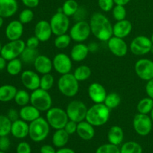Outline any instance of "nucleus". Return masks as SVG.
I'll use <instances>...</instances> for the list:
<instances>
[{
	"label": "nucleus",
	"instance_id": "7",
	"mask_svg": "<svg viewBox=\"0 0 153 153\" xmlns=\"http://www.w3.org/2000/svg\"><path fill=\"white\" fill-rule=\"evenodd\" d=\"M25 42L19 39L16 40H10L2 46L1 55L7 61L20 56L22 52L25 49Z\"/></svg>",
	"mask_w": 153,
	"mask_h": 153
},
{
	"label": "nucleus",
	"instance_id": "30",
	"mask_svg": "<svg viewBox=\"0 0 153 153\" xmlns=\"http://www.w3.org/2000/svg\"><path fill=\"white\" fill-rule=\"evenodd\" d=\"M7 73L10 76H17L22 72V61L19 58H14L8 61L6 67Z\"/></svg>",
	"mask_w": 153,
	"mask_h": 153
},
{
	"label": "nucleus",
	"instance_id": "20",
	"mask_svg": "<svg viewBox=\"0 0 153 153\" xmlns=\"http://www.w3.org/2000/svg\"><path fill=\"white\" fill-rule=\"evenodd\" d=\"M29 124L22 119H18L12 122L10 134L17 139H23L28 136Z\"/></svg>",
	"mask_w": 153,
	"mask_h": 153
},
{
	"label": "nucleus",
	"instance_id": "29",
	"mask_svg": "<svg viewBox=\"0 0 153 153\" xmlns=\"http://www.w3.org/2000/svg\"><path fill=\"white\" fill-rule=\"evenodd\" d=\"M70 134L64 128H61L55 131L52 136V143L58 148H62L68 143Z\"/></svg>",
	"mask_w": 153,
	"mask_h": 153
},
{
	"label": "nucleus",
	"instance_id": "26",
	"mask_svg": "<svg viewBox=\"0 0 153 153\" xmlns=\"http://www.w3.org/2000/svg\"><path fill=\"white\" fill-rule=\"evenodd\" d=\"M90 51L88 45L83 43H78L72 48L70 58L76 62H81L88 57Z\"/></svg>",
	"mask_w": 153,
	"mask_h": 153
},
{
	"label": "nucleus",
	"instance_id": "55",
	"mask_svg": "<svg viewBox=\"0 0 153 153\" xmlns=\"http://www.w3.org/2000/svg\"><path fill=\"white\" fill-rule=\"evenodd\" d=\"M55 153H76L73 149H70V148H67V147H62L59 148L58 150L56 151Z\"/></svg>",
	"mask_w": 153,
	"mask_h": 153
},
{
	"label": "nucleus",
	"instance_id": "58",
	"mask_svg": "<svg viewBox=\"0 0 153 153\" xmlns=\"http://www.w3.org/2000/svg\"><path fill=\"white\" fill-rule=\"evenodd\" d=\"M3 23H4V18H2L1 16H0V28L2 26Z\"/></svg>",
	"mask_w": 153,
	"mask_h": 153
},
{
	"label": "nucleus",
	"instance_id": "10",
	"mask_svg": "<svg viewBox=\"0 0 153 153\" xmlns=\"http://www.w3.org/2000/svg\"><path fill=\"white\" fill-rule=\"evenodd\" d=\"M91 34L90 24L85 20L76 22L70 30V36L72 40L77 43H83L88 40Z\"/></svg>",
	"mask_w": 153,
	"mask_h": 153
},
{
	"label": "nucleus",
	"instance_id": "59",
	"mask_svg": "<svg viewBox=\"0 0 153 153\" xmlns=\"http://www.w3.org/2000/svg\"><path fill=\"white\" fill-rule=\"evenodd\" d=\"M149 114H150V117H151V119H152V123H153V108H152V111H151V113Z\"/></svg>",
	"mask_w": 153,
	"mask_h": 153
},
{
	"label": "nucleus",
	"instance_id": "40",
	"mask_svg": "<svg viewBox=\"0 0 153 153\" xmlns=\"http://www.w3.org/2000/svg\"><path fill=\"white\" fill-rule=\"evenodd\" d=\"M54 82H55V79L52 74L47 73V74L42 75L40 77V88L49 91L53 87Z\"/></svg>",
	"mask_w": 153,
	"mask_h": 153
},
{
	"label": "nucleus",
	"instance_id": "31",
	"mask_svg": "<svg viewBox=\"0 0 153 153\" xmlns=\"http://www.w3.org/2000/svg\"><path fill=\"white\" fill-rule=\"evenodd\" d=\"M39 55L38 51L37 49H31V48L25 47L23 52L20 55V59L22 63L25 64H34V61Z\"/></svg>",
	"mask_w": 153,
	"mask_h": 153
},
{
	"label": "nucleus",
	"instance_id": "63",
	"mask_svg": "<svg viewBox=\"0 0 153 153\" xmlns=\"http://www.w3.org/2000/svg\"><path fill=\"white\" fill-rule=\"evenodd\" d=\"M0 153H5V152H3V151L0 150Z\"/></svg>",
	"mask_w": 153,
	"mask_h": 153
},
{
	"label": "nucleus",
	"instance_id": "44",
	"mask_svg": "<svg viewBox=\"0 0 153 153\" xmlns=\"http://www.w3.org/2000/svg\"><path fill=\"white\" fill-rule=\"evenodd\" d=\"M114 0H98V5L100 8L104 12H109L114 7Z\"/></svg>",
	"mask_w": 153,
	"mask_h": 153
},
{
	"label": "nucleus",
	"instance_id": "51",
	"mask_svg": "<svg viewBox=\"0 0 153 153\" xmlns=\"http://www.w3.org/2000/svg\"><path fill=\"white\" fill-rule=\"evenodd\" d=\"M22 2L28 8H34L37 7L40 3V0H22Z\"/></svg>",
	"mask_w": 153,
	"mask_h": 153
},
{
	"label": "nucleus",
	"instance_id": "62",
	"mask_svg": "<svg viewBox=\"0 0 153 153\" xmlns=\"http://www.w3.org/2000/svg\"><path fill=\"white\" fill-rule=\"evenodd\" d=\"M150 39H151V40H152V44H153V33H152V36H151V37H150Z\"/></svg>",
	"mask_w": 153,
	"mask_h": 153
},
{
	"label": "nucleus",
	"instance_id": "15",
	"mask_svg": "<svg viewBox=\"0 0 153 153\" xmlns=\"http://www.w3.org/2000/svg\"><path fill=\"white\" fill-rule=\"evenodd\" d=\"M110 52L117 57H123L128 52V45L123 38L112 36L107 41Z\"/></svg>",
	"mask_w": 153,
	"mask_h": 153
},
{
	"label": "nucleus",
	"instance_id": "46",
	"mask_svg": "<svg viewBox=\"0 0 153 153\" xmlns=\"http://www.w3.org/2000/svg\"><path fill=\"white\" fill-rule=\"evenodd\" d=\"M16 153H31V148L27 142H20L16 146Z\"/></svg>",
	"mask_w": 153,
	"mask_h": 153
},
{
	"label": "nucleus",
	"instance_id": "56",
	"mask_svg": "<svg viewBox=\"0 0 153 153\" xmlns=\"http://www.w3.org/2000/svg\"><path fill=\"white\" fill-rule=\"evenodd\" d=\"M7 60L4 59L1 55H0V71L3 70L7 67Z\"/></svg>",
	"mask_w": 153,
	"mask_h": 153
},
{
	"label": "nucleus",
	"instance_id": "5",
	"mask_svg": "<svg viewBox=\"0 0 153 153\" xmlns=\"http://www.w3.org/2000/svg\"><path fill=\"white\" fill-rule=\"evenodd\" d=\"M30 103L40 112L47 111L52 108V99L47 91L38 88L31 94Z\"/></svg>",
	"mask_w": 153,
	"mask_h": 153
},
{
	"label": "nucleus",
	"instance_id": "61",
	"mask_svg": "<svg viewBox=\"0 0 153 153\" xmlns=\"http://www.w3.org/2000/svg\"><path fill=\"white\" fill-rule=\"evenodd\" d=\"M150 52L152 54H153V44H152V47H151V49H150Z\"/></svg>",
	"mask_w": 153,
	"mask_h": 153
},
{
	"label": "nucleus",
	"instance_id": "28",
	"mask_svg": "<svg viewBox=\"0 0 153 153\" xmlns=\"http://www.w3.org/2000/svg\"><path fill=\"white\" fill-rule=\"evenodd\" d=\"M17 89L11 85H3L0 86V102H8L14 100Z\"/></svg>",
	"mask_w": 153,
	"mask_h": 153
},
{
	"label": "nucleus",
	"instance_id": "25",
	"mask_svg": "<svg viewBox=\"0 0 153 153\" xmlns=\"http://www.w3.org/2000/svg\"><path fill=\"white\" fill-rule=\"evenodd\" d=\"M76 132L79 137L84 140H90L95 136L94 126L86 120H83L78 123Z\"/></svg>",
	"mask_w": 153,
	"mask_h": 153
},
{
	"label": "nucleus",
	"instance_id": "9",
	"mask_svg": "<svg viewBox=\"0 0 153 153\" xmlns=\"http://www.w3.org/2000/svg\"><path fill=\"white\" fill-rule=\"evenodd\" d=\"M49 23L52 33L55 36L66 34L70 28V22L69 16L64 14L63 12L57 11V13L51 17Z\"/></svg>",
	"mask_w": 153,
	"mask_h": 153
},
{
	"label": "nucleus",
	"instance_id": "53",
	"mask_svg": "<svg viewBox=\"0 0 153 153\" xmlns=\"http://www.w3.org/2000/svg\"><path fill=\"white\" fill-rule=\"evenodd\" d=\"M40 153H55L56 151H55V148L53 147L51 145H43V146H41L40 149Z\"/></svg>",
	"mask_w": 153,
	"mask_h": 153
},
{
	"label": "nucleus",
	"instance_id": "60",
	"mask_svg": "<svg viewBox=\"0 0 153 153\" xmlns=\"http://www.w3.org/2000/svg\"><path fill=\"white\" fill-rule=\"evenodd\" d=\"M1 48H2V45H1V42H0V55H1Z\"/></svg>",
	"mask_w": 153,
	"mask_h": 153
},
{
	"label": "nucleus",
	"instance_id": "47",
	"mask_svg": "<svg viewBox=\"0 0 153 153\" xmlns=\"http://www.w3.org/2000/svg\"><path fill=\"white\" fill-rule=\"evenodd\" d=\"M77 123L75 122V121L69 120L68 122L67 123V124H66L65 127H64V128L70 135V134H73L74 133L76 132V131H77Z\"/></svg>",
	"mask_w": 153,
	"mask_h": 153
},
{
	"label": "nucleus",
	"instance_id": "1",
	"mask_svg": "<svg viewBox=\"0 0 153 153\" xmlns=\"http://www.w3.org/2000/svg\"><path fill=\"white\" fill-rule=\"evenodd\" d=\"M91 33L101 41L107 42L113 36V25L108 18L103 13H94L90 19Z\"/></svg>",
	"mask_w": 153,
	"mask_h": 153
},
{
	"label": "nucleus",
	"instance_id": "32",
	"mask_svg": "<svg viewBox=\"0 0 153 153\" xmlns=\"http://www.w3.org/2000/svg\"><path fill=\"white\" fill-rule=\"evenodd\" d=\"M153 108V100L150 97H145L139 101L137 105L138 113L143 114H149Z\"/></svg>",
	"mask_w": 153,
	"mask_h": 153
},
{
	"label": "nucleus",
	"instance_id": "24",
	"mask_svg": "<svg viewBox=\"0 0 153 153\" xmlns=\"http://www.w3.org/2000/svg\"><path fill=\"white\" fill-rule=\"evenodd\" d=\"M19 118L27 123H31L40 117V111L32 105L22 106L19 111Z\"/></svg>",
	"mask_w": 153,
	"mask_h": 153
},
{
	"label": "nucleus",
	"instance_id": "16",
	"mask_svg": "<svg viewBox=\"0 0 153 153\" xmlns=\"http://www.w3.org/2000/svg\"><path fill=\"white\" fill-rule=\"evenodd\" d=\"M21 82L26 89L34 91L40 88V77L36 72L27 70L21 73Z\"/></svg>",
	"mask_w": 153,
	"mask_h": 153
},
{
	"label": "nucleus",
	"instance_id": "37",
	"mask_svg": "<svg viewBox=\"0 0 153 153\" xmlns=\"http://www.w3.org/2000/svg\"><path fill=\"white\" fill-rule=\"evenodd\" d=\"M12 121L7 115H0V137L7 136L11 131Z\"/></svg>",
	"mask_w": 153,
	"mask_h": 153
},
{
	"label": "nucleus",
	"instance_id": "13",
	"mask_svg": "<svg viewBox=\"0 0 153 153\" xmlns=\"http://www.w3.org/2000/svg\"><path fill=\"white\" fill-rule=\"evenodd\" d=\"M134 71L142 80H151L153 79V61L146 58L138 60L134 64Z\"/></svg>",
	"mask_w": 153,
	"mask_h": 153
},
{
	"label": "nucleus",
	"instance_id": "27",
	"mask_svg": "<svg viewBox=\"0 0 153 153\" xmlns=\"http://www.w3.org/2000/svg\"><path fill=\"white\" fill-rule=\"evenodd\" d=\"M124 138L123 130L119 126H113L110 128L108 132V140L111 144L118 145L121 144Z\"/></svg>",
	"mask_w": 153,
	"mask_h": 153
},
{
	"label": "nucleus",
	"instance_id": "57",
	"mask_svg": "<svg viewBox=\"0 0 153 153\" xmlns=\"http://www.w3.org/2000/svg\"><path fill=\"white\" fill-rule=\"evenodd\" d=\"M115 4H119V5H126L131 0H114Z\"/></svg>",
	"mask_w": 153,
	"mask_h": 153
},
{
	"label": "nucleus",
	"instance_id": "21",
	"mask_svg": "<svg viewBox=\"0 0 153 153\" xmlns=\"http://www.w3.org/2000/svg\"><path fill=\"white\" fill-rule=\"evenodd\" d=\"M33 64L36 71L42 75L50 73L53 68L52 61L44 55H39Z\"/></svg>",
	"mask_w": 153,
	"mask_h": 153
},
{
	"label": "nucleus",
	"instance_id": "49",
	"mask_svg": "<svg viewBox=\"0 0 153 153\" xmlns=\"http://www.w3.org/2000/svg\"><path fill=\"white\" fill-rule=\"evenodd\" d=\"M10 146V139L7 136H2L0 137V150L3 152H6L9 149Z\"/></svg>",
	"mask_w": 153,
	"mask_h": 153
},
{
	"label": "nucleus",
	"instance_id": "23",
	"mask_svg": "<svg viewBox=\"0 0 153 153\" xmlns=\"http://www.w3.org/2000/svg\"><path fill=\"white\" fill-rule=\"evenodd\" d=\"M18 10V3L16 0H0V16L2 18H10Z\"/></svg>",
	"mask_w": 153,
	"mask_h": 153
},
{
	"label": "nucleus",
	"instance_id": "22",
	"mask_svg": "<svg viewBox=\"0 0 153 153\" xmlns=\"http://www.w3.org/2000/svg\"><path fill=\"white\" fill-rule=\"evenodd\" d=\"M132 31V24L128 19L117 21L113 25V35L120 38H125L131 34Z\"/></svg>",
	"mask_w": 153,
	"mask_h": 153
},
{
	"label": "nucleus",
	"instance_id": "35",
	"mask_svg": "<svg viewBox=\"0 0 153 153\" xmlns=\"http://www.w3.org/2000/svg\"><path fill=\"white\" fill-rule=\"evenodd\" d=\"M79 7V5L76 0H67L64 2L61 9L63 13L67 16H73Z\"/></svg>",
	"mask_w": 153,
	"mask_h": 153
},
{
	"label": "nucleus",
	"instance_id": "8",
	"mask_svg": "<svg viewBox=\"0 0 153 153\" xmlns=\"http://www.w3.org/2000/svg\"><path fill=\"white\" fill-rule=\"evenodd\" d=\"M88 110V108L83 102L80 100H73L67 105L66 111L69 120L79 123L85 120Z\"/></svg>",
	"mask_w": 153,
	"mask_h": 153
},
{
	"label": "nucleus",
	"instance_id": "3",
	"mask_svg": "<svg viewBox=\"0 0 153 153\" xmlns=\"http://www.w3.org/2000/svg\"><path fill=\"white\" fill-rule=\"evenodd\" d=\"M50 131V126L46 118L40 117L29 123L28 136L32 141L39 143L48 137Z\"/></svg>",
	"mask_w": 153,
	"mask_h": 153
},
{
	"label": "nucleus",
	"instance_id": "52",
	"mask_svg": "<svg viewBox=\"0 0 153 153\" xmlns=\"http://www.w3.org/2000/svg\"><path fill=\"white\" fill-rule=\"evenodd\" d=\"M145 91L148 97L153 100V79L148 81L145 87Z\"/></svg>",
	"mask_w": 153,
	"mask_h": 153
},
{
	"label": "nucleus",
	"instance_id": "39",
	"mask_svg": "<svg viewBox=\"0 0 153 153\" xmlns=\"http://www.w3.org/2000/svg\"><path fill=\"white\" fill-rule=\"evenodd\" d=\"M71 40L72 39L70 34H61V35L56 36L55 40H54V44H55V47L58 49H64L70 46Z\"/></svg>",
	"mask_w": 153,
	"mask_h": 153
},
{
	"label": "nucleus",
	"instance_id": "17",
	"mask_svg": "<svg viewBox=\"0 0 153 153\" xmlns=\"http://www.w3.org/2000/svg\"><path fill=\"white\" fill-rule=\"evenodd\" d=\"M88 96L90 99L95 104L97 103H104L105 100L107 96V91L105 88L98 82H94L88 87Z\"/></svg>",
	"mask_w": 153,
	"mask_h": 153
},
{
	"label": "nucleus",
	"instance_id": "33",
	"mask_svg": "<svg viewBox=\"0 0 153 153\" xmlns=\"http://www.w3.org/2000/svg\"><path fill=\"white\" fill-rule=\"evenodd\" d=\"M73 74L79 82H84L91 77V70L88 66L81 65L74 70Z\"/></svg>",
	"mask_w": 153,
	"mask_h": 153
},
{
	"label": "nucleus",
	"instance_id": "14",
	"mask_svg": "<svg viewBox=\"0 0 153 153\" xmlns=\"http://www.w3.org/2000/svg\"><path fill=\"white\" fill-rule=\"evenodd\" d=\"M72 61L71 58L66 54H57L52 60L54 70L61 75L70 73L73 67Z\"/></svg>",
	"mask_w": 153,
	"mask_h": 153
},
{
	"label": "nucleus",
	"instance_id": "18",
	"mask_svg": "<svg viewBox=\"0 0 153 153\" xmlns=\"http://www.w3.org/2000/svg\"><path fill=\"white\" fill-rule=\"evenodd\" d=\"M24 31L23 24L18 20H12L9 22L5 28V36L9 41L19 40Z\"/></svg>",
	"mask_w": 153,
	"mask_h": 153
},
{
	"label": "nucleus",
	"instance_id": "43",
	"mask_svg": "<svg viewBox=\"0 0 153 153\" xmlns=\"http://www.w3.org/2000/svg\"><path fill=\"white\" fill-rule=\"evenodd\" d=\"M96 153H120V149L118 146L109 143L99 146Z\"/></svg>",
	"mask_w": 153,
	"mask_h": 153
},
{
	"label": "nucleus",
	"instance_id": "45",
	"mask_svg": "<svg viewBox=\"0 0 153 153\" xmlns=\"http://www.w3.org/2000/svg\"><path fill=\"white\" fill-rule=\"evenodd\" d=\"M87 15H88L87 9L85 7H79L77 11L76 12V13L73 15V17H74L75 20L78 22V21L85 20Z\"/></svg>",
	"mask_w": 153,
	"mask_h": 153
},
{
	"label": "nucleus",
	"instance_id": "2",
	"mask_svg": "<svg viewBox=\"0 0 153 153\" xmlns=\"http://www.w3.org/2000/svg\"><path fill=\"white\" fill-rule=\"evenodd\" d=\"M111 109L104 103H94V105L88 108L85 120L96 126H104L110 118Z\"/></svg>",
	"mask_w": 153,
	"mask_h": 153
},
{
	"label": "nucleus",
	"instance_id": "11",
	"mask_svg": "<svg viewBox=\"0 0 153 153\" xmlns=\"http://www.w3.org/2000/svg\"><path fill=\"white\" fill-rule=\"evenodd\" d=\"M153 123L149 114L138 113L134 116L133 120V128L140 136L148 135L152 129Z\"/></svg>",
	"mask_w": 153,
	"mask_h": 153
},
{
	"label": "nucleus",
	"instance_id": "34",
	"mask_svg": "<svg viewBox=\"0 0 153 153\" xmlns=\"http://www.w3.org/2000/svg\"><path fill=\"white\" fill-rule=\"evenodd\" d=\"M120 153H143V148L135 141H128L122 145Z\"/></svg>",
	"mask_w": 153,
	"mask_h": 153
},
{
	"label": "nucleus",
	"instance_id": "38",
	"mask_svg": "<svg viewBox=\"0 0 153 153\" xmlns=\"http://www.w3.org/2000/svg\"><path fill=\"white\" fill-rule=\"evenodd\" d=\"M30 97H31V94H28V91L25 90H19L16 92L13 100L16 105L22 107L30 103Z\"/></svg>",
	"mask_w": 153,
	"mask_h": 153
},
{
	"label": "nucleus",
	"instance_id": "48",
	"mask_svg": "<svg viewBox=\"0 0 153 153\" xmlns=\"http://www.w3.org/2000/svg\"><path fill=\"white\" fill-rule=\"evenodd\" d=\"M40 42L39 39L36 36H32L27 39L25 42V46L26 47L31 48V49H37L40 44Z\"/></svg>",
	"mask_w": 153,
	"mask_h": 153
},
{
	"label": "nucleus",
	"instance_id": "41",
	"mask_svg": "<svg viewBox=\"0 0 153 153\" xmlns=\"http://www.w3.org/2000/svg\"><path fill=\"white\" fill-rule=\"evenodd\" d=\"M112 15L117 21L125 19L126 16V10L125 6L115 4L114 7L112 9Z\"/></svg>",
	"mask_w": 153,
	"mask_h": 153
},
{
	"label": "nucleus",
	"instance_id": "6",
	"mask_svg": "<svg viewBox=\"0 0 153 153\" xmlns=\"http://www.w3.org/2000/svg\"><path fill=\"white\" fill-rule=\"evenodd\" d=\"M46 119L50 127L55 130L64 128L69 120L67 111L58 107H52L48 110L46 111Z\"/></svg>",
	"mask_w": 153,
	"mask_h": 153
},
{
	"label": "nucleus",
	"instance_id": "42",
	"mask_svg": "<svg viewBox=\"0 0 153 153\" xmlns=\"http://www.w3.org/2000/svg\"><path fill=\"white\" fill-rule=\"evenodd\" d=\"M34 12L31 8H25L22 10L19 14V20L23 25L30 23L34 19Z\"/></svg>",
	"mask_w": 153,
	"mask_h": 153
},
{
	"label": "nucleus",
	"instance_id": "54",
	"mask_svg": "<svg viewBox=\"0 0 153 153\" xmlns=\"http://www.w3.org/2000/svg\"><path fill=\"white\" fill-rule=\"evenodd\" d=\"M88 46L90 52H96L99 49V45L97 43H95V42H92V43H89Z\"/></svg>",
	"mask_w": 153,
	"mask_h": 153
},
{
	"label": "nucleus",
	"instance_id": "36",
	"mask_svg": "<svg viewBox=\"0 0 153 153\" xmlns=\"http://www.w3.org/2000/svg\"><path fill=\"white\" fill-rule=\"evenodd\" d=\"M121 102V98L118 94L115 92L108 94L104 101V104L109 109H114L117 108Z\"/></svg>",
	"mask_w": 153,
	"mask_h": 153
},
{
	"label": "nucleus",
	"instance_id": "50",
	"mask_svg": "<svg viewBox=\"0 0 153 153\" xmlns=\"http://www.w3.org/2000/svg\"><path fill=\"white\" fill-rule=\"evenodd\" d=\"M7 117L12 121L16 120L19 118V111L16 110L14 108H10L7 111Z\"/></svg>",
	"mask_w": 153,
	"mask_h": 153
},
{
	"label": "nucleus",
	"instance_id": "12",
	"mask_svg": "<svg viewBox=\"0 0 153 153\" xmlns=\"http://www.w3.org/2000/svg\"><path fill=\"white\" fill-rule=\"evenodd\" d=\"M152 46V43L150 38L146 36L140 35L134 37L131 42L130 50L134 55L141 56L150 52Z\"/></svg>",
	"mask_w": 153,
	"mask_h": 153
},
{
	"label": "nucleus",
	"instance_id": "4",
	"mask_svg": "<svg viewBox=\"0 0 153 153\" xmlns=\"http://www.w3.org/2000/svg\"><path fill=\"white\" fill-rule=\"evenodd\" d=\"M79 82L72 73L61 75L58 81V90L65 97H73L79 92Z\"/></svg>",
	"mask_w": 153,
	"mask_h": 153
},
{
	"label": "nucleus",
	"instance_id": "19",
	"mask_svg": "<svg viewBox=\"0 0 153 153\" xmlns=\"http://www.w3.org/2000/svg\"><path fill=\"white\" fill-rule=\"evenodd\" d=\"M53 34L49 22L46 20H40L34 27V36L39 39L40 42L48 41Z\"/></svg>",
	"mask_w": 153,
	"mask_h": 153
}]
</instances>
